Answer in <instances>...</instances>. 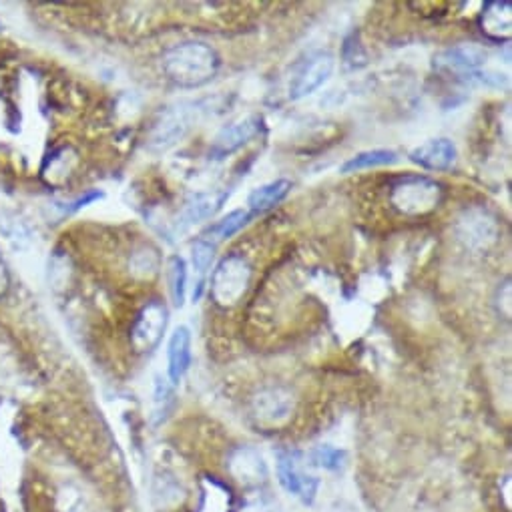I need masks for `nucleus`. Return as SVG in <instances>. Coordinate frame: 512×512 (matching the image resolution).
Instances as JSON below:
<instances>
[{"mask_svg":"<svg viewBox=\"0 0 512 512\" xmlns=\"http://www.w3.org/2000/svg\"><path fill=\"white\" fill-rule=\"evenodd\" d=\"M488 61V53L474 43H462L450 47L434 57V67L446 75H452L460 81H486L488 75H482V69Z\"/></svg>","mask_w":512,"mask_h":512,"instance_id":"nucleus-5","label":"nucleus"},{"mask_svg":"<svg viewBox=\"0 0 512 512\" xmlns=\"http://www.w3.org/2000/svg\"><path fill=\"white\" fill-rule=\"evenodd\" d=\"M346 462V452L334 446H318L310 454V466H318L324 470H340Z\"/></svg>","mask_w":512,"mask_h":512,"instance_id":"nucleus-23","label":"nucleus"},{"mask_svg":"<svg viewBox=\"0 0 512 512\" xmlns=\"http://www.w3.org/2000/svg\"><path fill=\"white\" fill-rule=\"evenodd\" d=\"M458 241L476 253L488 251L500 237V225L492 211L486 207H466L454 225Z\"/></svg>","mask_w":512,"mask_h":512,"instance_id":"nucleus-4","label":"nucleus"},{"mask_svg":"<svg viewBox=\"0 0 512 512\" xmlns=\"http://www.w3.org/2000/svg\"><path fill=\"white\" fill-rule=\"evenodd\" d=\"M227 510H229V492L221 484L213 480H205L203 502L199 512H227Z\"/></svg>","mask_w":512,"mask_h":512,"instance_id":"nucleus-22","label":"nucleus"},{"mask_svg":"<svg viewBox=\"0 0 512 512\" xmlns=\"http://www.w3.org/2000/svg\"><path fill=\"white\" fill-rule=\"evenodd\" d=\"M292 191V181L288 179H276L270 181L258 189H253L247 197V207L251 215H262L276 205H280Z\"/></svg>","mask_w":512,"mask_h":512,"instance_id":"nucleus-17","label":"nucleus"},{"mask_svg":"<svg viewBox=\"0 0 512 512\" xmlns=\"http://www.w3.org/2000/svg\"><path fill=\"white\" fill-rule=\"evenodd\" d=\"M165 77L181 89H199L215 79L221 61L213 47L201 41H185L165 51L161 61Z\"/></svg>","mask_w":512,"mask_h":512,"instance_id":"nucleus-1","label":"nucleus"},{"mask_svg":"<svg viewBox=\"0 0 512 512\" xmlns=\"http://www.w3.org/2000/svg\"><path fill=\"white\" fill-rule=\"evenodd\" d=\"M444 185L424 175H402L390 183V205L408 217L428 215L444 199Z\"/></svg>","mask_w":512,"mask_h":512,"instance_id":"nucleus-2","label":"nucleus"},{"mask_svg":"<svg viewBox=\"0 0 512 512\" xmlns=\"http://www.w3.org/2000/svg\"><path fill=\"white\" fill-rule=\"evenodd\" d=\"M292 410V394L284 388H266L251 398V412L255 420L268 426L284 424L292 416Z\"/></svg>","mask_w":512,"mask_h":512,"instance_id":"nucleus-11","label":"nucleus"},{"mask_svg":"<svg viewBox=\"0 0 512 512\" xmlns=\"http://www.w3.org/2000/svg\"><path fill=\"white\" fill-rule=\"evenodd\" d=\"M278 476L280 484L304 504H312L316 500L320 478L310 472V462H306L302 454L282 452L278 456Z\"/></svg>","mask_w":512,"mask_h":512,"instance_id":"nucleus-6","label":"nucleus"},{"mask_svg":"<svg viewBox=\"0 0 512 512\" xmlns=\"http://www.w3.org/2000/svg\"><path fill=\"white\" fill-rule=\"evenodd\" d=\"M191 332L185 326L173 330L167 344V372L171 384H179L191 366Z\"/></svg>","mask_w":512,"mask_h":512,"instance_id":"nucleus-15","label":"nucleus"},{"mask_svg":"<svg viewBox=\"0 0 512 512\" xmlns=\"http://www.w3.org/2000/svg\"><path fill=\"white\" fill-rule=\"evenodd\" d=\"M229 199L227 191H205V193H193L189 195V199L185 201L183 209H181V225L183 227H191L197 223H203L207 219H211L221 207L223 203Z\"/></svg>","mask_w":512,"mask_h":512,"instance_id":"nucleus-14","label":"nucleus"},{"mask_svg":"<svg viewBox=\"0 0 512 512\" xmlns=\"http://www.w3.org/2000/svg\"><path fill=\"white\" fill-rule=\"evenodd\" d=\"M251 221V213L249 211H243V209H235L231 213H227L225 217H221L219 221H215L205 233H203V239L211 241V243H219V241H225L229 237H233L235 233H239L247 223Z\"/></svg>","mask_w":512,"mask_h":512,"instance_id":"nucleus-20","label":"nucleus"},{"mask_svg":"<svg viewBox=\"0 0 512 512\" xmlns=\"http://www.w3.org/2000/svg\"><path fill=\"white\" fill-rule=\"evenodd\" d=\"M169 324V310L161 302H149L137 316L131 342L137 352H151L159 346Z\"/></svg>","mask_w":512,"mask_h":512,"instance_id":"nucleus-10","label":"nucleus"},{"mask_svg":"<svg viewBox=\"0 0 512 512\" xmlns=\"http://www.w3.org/2000/svg\"><path fill=\"white\" fill-rule=\"evenodd\" d=\"M187 264L179 255H173L169 260V292H171V300L175 308H183L185 306V298H187Z\"/></svg>","mask_w":512,"mask_h":512,"instance_id":"nucleus-21","label":"nucleus"},{"mask_svg":"<svg viewBox=\"0 0 512 512\" xmlns=\"http://www.w3.org/2000/svg\"><path fill=\"white\" fill-rule=\"evenodd\" d=\"M215 243L199 237L191 247V270H193V302L203 296V288L209 276V270L215 260Z\"/></svg>","mask_w":512,"mask_h":512,"instance_id":"nucleus-18","label":"nucleus"},{"mask_svg":"<svg viewBox=\"0 0 512 512\" xmlns=\"http://www.w3.org/2000/svg\"><path fill=\"white\" fill-rule=\"evenodd\" d=\"M456 159H458V149L446 137L430 139L418 145L416 149H412L410 153V161L428 171H448L452 169Z\"/></svg>","mask_w":512,"mask_h":512,"instance_id":"nucleus-12","label":"nucleus"},{"mask_svg":"<svg viewBox=\"0 0 512 512\" xmlns=\"http://www.w3.org/2000/svg\"><path fill=\"white\" fill-rule=\"evenodd\" d=\"M334 67H336L334 55L330 53L312 55L296 73L294 81L290 83V99L302 101L314 95L320 87H324L330 81V77L334 75Z\"/></svg>","mask_w":512,"mask_h":512,"instance_id":"nucleus-9","label":"nucleus"},{"mask_svg":"<svg viewBox=\"0 0 512 512\" xmlns=\"http://www.w3.org/2000/svg\"><path fill=\"white\" fill-rule=\"evenodd\" d=\"M0 231H3L7 235L9 241H25L29 239L27 235V227L15 217V219H9V217H0Z\"/></svg>","mask_w":512,"mask_h":512,"instance_id":"nucleus-25","label":"nucleus"},{"mask_svg":"<svg viewBox=\"0 0 512 512\" xmlns=\"http://www.w3.org/2000/svg\"><path fill=\"white\" fill-rule=\"evenodd\" d=\"M9 286H11V276H9V270H7L5 262H3V258H0V298L7 294Z\"/></svg>","mask_w":512,"mask_h":512,"instance_id":"nucleus-26","label":"nucleus"},{"mask_svg":"<svg viewBox=\"0 0 512 512\" xmlns=\"http://www.w3.org/2000/svg\"><path fill=\"white\" fill-rule=\"evenodd\" d=\"M398 161V153L392 149H370V151H362L354 157H350L344 165H342V173L350 175V173H358V171H366V169H376V167H386Z\"/></svg>","mask_w":512,"mask_h":512,"instance_id":"nucleus-19","label":"nucleus"},{"mask_svg":"<svg viewBox=\"0 0 512 512\" xmlns=\"http://www.w3.org/2000/svg\"><path fill=\"white\" fill-rule=\"evenodd\" d=\"M264 131V117L262 115H243L229 125H225L213 139L209 147V157L213 159H225L231 153L245 147L249 141H253Z\"/></svg>","mask_w":512,"mask_h":512,"instance_id":"nucleus-8","label":"nucleus"},{"mask_svg":"<svg viewBox=\"0 0 512 512\" xmlns=\"http://www.w3.org/2000/svg\"><path fill=\"white\" fill-rule=\"evenodd\" d=\"M229 470L241 484H262L268 478L266 458L251 446L237 448L229 458Z\"/></svg>","mask_w":512,"mask_h":512,"instance_id":"nucleus-13","label":"nucleus"},{"mask_svg":"<svg viewBox=\"0 0 512 512\" xmlns=\"http://www.w3.org/2000/svg\"><path fill=\"white\" fill-rule=\"evenodd\" d=\"M253 270L243 255L229 253L211 274V298L219 308H233L245 296Z\"/></svg>","mask_w":512,"mask_h":512,"instance_id":"nucleus-3","label":"nucleus"},{"mask_svg":"<svg viewBox=\"0 0 512 512\" xmlns=\"http://www.w3.org/2000/svg\"><path fill=\"white\" fill-rule=\"evenodd\" d=\"M480 31L494 43L508 41L512 35V5L510 3H486L480 13Z\"/></svg>","mask_w":512,"mask_h":512,"instance_id":"nucleus-16","label":"nucleus"},{"mask_svg":"<svg viewBox=\"0 0 512 512\" xmlns=\"http://www.w3.org/2000/svg\"><path fill=\"white\" fill-rule=\"evenodd\" d=\"M191 123H193V109L187 107L185 103L165 107L149 131V139H147L149 149L161 153L175 147L185 137Z\"/></svg>","mask_w":512,"mask_h":512,"instance_id":"nucleus-7","label":"nucleus"},{"mask_svg":"<svg viewBox=\"0 0 512 512\" xmlns=\"http://www.w3.org/2000/svg\"><path fill=\"white\" fill-rule=\"evenodd\" d=\"M239 512H280V506L268 494H253L243 502Z\"/></svg>","mask_w":512,"mask_h":512,"instance_id":"nucleus-24","label":"nucleus"}]
</instances>
